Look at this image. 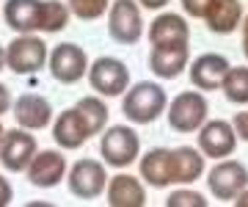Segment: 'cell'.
<instances>
[{
	"instance_id": "1",
	"label": "cell",
	"mask_w": 248,
	"mask_h": 207,
	"mask_svg": "<svg viewBox=\"0 0 248 207\" xmlns=\"http://www.w3.org/2000/svg\"><path fill=\"white\" fill-rule=\"evenodd\" d=\"M166 105H169V97H166L163 86L152 80H141L133 89L124 91L122 113L133 125H152L166 113Z\"/></svg>"
},
{
	"instance_id": "2",
	"label": "cell",
	"mask_w": 248,
	"mask_h": 207,
	"mask_svg": "<svg viewBox=\"0 0 248 207\" xmlns=\"http://www.w3.org/2000/svg\"><path fill=\"white\" fill-rule=\"evenodd\" d=\"M99 155L108 166L113 169H127L130 163L138 160L141 155V138L133 127L127 125H113L102 133V141H99Z\"/></svg>"
},
{
	"instance_id": "3",
	"label": "cell",
	"mask_w": 248,
	"mask_h": 207,
	"mask_svg": "<svg viewBox=\"0 0 248 207\" xmlns=\"http://www.w3.org/2000/svg\"><path fill=\"white\" fill-rule=\"evenodd\" d=\"M210 102L204 91H182L169 102V127L174 133H196L207 122Z\"/></svg>"
},
{
	"instance_id": "4",
	"label": "cell",
	"mask_w": 248,
	"mask_h": 207,
	"mask_svg": "<svg viewBox=\"0 0 248 207\" xmlns=\"http://www.w3.org/2000/svg\"><path fill=\"white\" fill-rule=\"evenodd\" d=\"M47 61H50L47 45L33 33H19L6 47V69H11L14 75H36Z\"/></svg>"
},
{
	"instance_id": "5",
	"label": "cell",
	"mask_w": 248,
	"mask_h": 207,
	"mask_svg": "<svg viewBox=\"0 0 248 207\" xmlns=\"http://www.w3.org/2000/svg\"><path fill=\"white\" fill-rule=\"evenodd\" d=\"M108 33L119 45H138L143 36V17L138 0H113L108 14Z\"/></svg>"
},
{
	"instance_id": "6",
	"label": "cell",
	"mask_w": 248,
	"mask_h": 207,
	"mask_svg": "<svg viewBox=\"0 0 248 207\" xmlns=\"http://www.w3.org/2000/svg\"><path fill=\"white\" fill-rule=\"evenodd\" d=\"M89 83L102 97H122L130 89V69L113 55H99L94 64H89Z\"/></svg>"
},
{
	"instance_id": "7",
	"label": "cell",
	"mask_w": 248,
	"mask_h": 207,
	"mask_svg": "<svg viewBox=\"0 0 248 207\" xmlns=\"http://www.w3.org/2000/svg\"><path fill=\"white\" fill-rule=\"evenodd\" d=\"M50 75L63 86L78 83L83 75H89V55L75 42H61L50 53Z\"/></svg>"
},
{
	"instance_id": "8",
	"label": "cell",
	"mask_w": 248,
	"mask_h": 207,
	"mask_svg": "<svg viewBox=\"0 0 248 207\" xmlns=\"http://www.w3.org/2000/svg\"><path fill=\"white\" fill-rule=\"evenodd\" d=\"M207 188L221 202H234L243 188H248V169L240 160H221L207 174Z\"/></svg>"
},
{
	"instance_id": "9",
	"label": "cell",
	"mask_w": 248,
	"mask_h": 207,
	"mask_svg": "<svg viewBox=\"0 0 248 207\" xmlns=\"http://www.w3.org/2000/svg\"><path fill=\"white\" fill-rule=\"evenodd\" d=\"M66 182H69L72 196L97 199V196H102V191H105L108 171H105V166L99 160H94V158H80V160L69 169Z\"/></svg>"
},
{
	"instance_id": "10",
	"label": "cell",
	"mask_w": 248,
	"mask_h": 207,
	"mask_svg": "<svg viewBox=\"0 0 248 207\" xmlns=\"http://www.w3.org/2000/svg\"><path fill=\"white\" fill-rule=\"evenodd\" d=\"M36 155V138L25 127L19 130H6L0 138V163L6 171H25Z\"/></svg>"
},
{
	"instance_id": "11",
	"label": "cell",
	"mask_w": 248,
	"mask_h": 207,
	"mask_svg": "<svg viewBox=\"0 0 248 207\" xmlns=\"http://www.w3.org/2000/svg\"><path fill=\"white\" fill-rule=\"evenodd\" d=\"M237 146V133L229 122L223 119H213V122H204L199 127V149L207 158H215V160H223L229 158Z\"/></svg>"
},
{
	"instance_id": "12",
	"label": "cell",
	"mask_w": 248,
	"mask_h": 207,
	"mask_svg": "<svg viewBox=\"0 0 248 207\" xmlns=\"http://www.w3.org/2000/svg\"><path fill=\"white\" fill-rule=\"evenodd\" d=\"M28 182L36 188H55L58 182L66 177V158L55 149H45V152H36L31 166L25 169Z\"/></svg>"
},
{
	"instance_id": "13",
	"label": "cell",
	"mask_w": 248,
	"mask_h": 207,
	"mask_svg": "<svg viewBox=\"0 0 248 207\" xmlns=\"http://www.w3.org/2000/svg\"><path fill=\"white\" fill-rule=\"evenodd\" d=\"M14 119H17L19 127L25 130H45L50 122H53V105L50 99L42 97V94H33V91H25L14 99Z\"/></svg>"
},
{
	"instance_id": "14",
	"label": "cell",
	"mask_w": 248,
	"mask_h": 207,
	"mask_svg": "<svg viewBox=\"0 0 248 207\" xmlns=\"http://www.w3.org/2000/svg\"><path fill=\"white\" fill-rule=\"evenodd\" d=\"M232 64L226 61V55L221 53H204L199 55L193 64H190V83H193V89L199 91H215L221 89L223 78L229 72Z\"/></svg>"
},
{
	"instance_id": "15",
	"label": "cell",
	"mask_w": 248,
	"mask_h": 207,
	"mask_svg": "<svg viewBox=\"0 0 248 207\" xmlns=\"http://www.w3.org/2000/svg\"><path fill=\"white\" fill-rule=\"evenodd\" d=\"M190 42V28L179 14H157L149 25V45L152 47H171L187 45Z\"/></svg>"
},
{
	"instance_id": "16",
	"label": "cell",
	"mask_w": 248,
	"mask_h": 207,
	"mask_svg": "<svg viewBox=\"0 0 248 207\" xmlns=\"http://www.w3.org/2000/svg\"><path fill=\"white\" fill-rule=\"evenodd\" d=\"M187 58H190V50L187 45H171V47H152L149 53V69L157 78H166V80H174L185 72Z\"/></svg>"
},
{
	"instance_id": "17",
	"label": "cell",
	"mask_w": 248,
	"mask_h": 207,
	"mask_svg": "<svg viewBox=\"0 0 248 207\" xmlns=\"http://www.w3.org/2000/svg\"><path fill=\"white\" fill-rule=\"evenodd\" d=\"M171 182H196L204 174V155L193 146H177L169 152Z\"/></svg>"
},
{
	"instance_id": "18",
	"label": "cell",
	"mask_w": 248,
	"mask_h": 207,
	"mask_svg": "<svg viewBox=\"0 0 248 207\" xmlns=\"http://www.w3.org/2000/svg\"><path fill=\"white\" fill-rule=\"evenodd\" d=\"M108 205L110 207H143L146 205V191L143 182L133 174H116L108 182Z\"/></svg>"
},
{
	"instance_id": "19",
	"label": "cell",
	"mask_w": 248,
	"mask_h": 207,
	"mask_svg": "<svg viewBox=\"0 0 248 207\" xmlns=\"http://www.w3.org/2000/svg\"><path fill=\"white\" fill-rule=\"evenodd\" d=\"M39 11H42V0H6V25L17 33H33L39 31Z\"/></svg>"
},
{
	"instance_id": "20",
	"label": "cell",
	"mask_w": 248,
	"mask_h": 207,
	"mask_svg": "<svg viewBox=\"0 0 248 207\" xmlns=\"http://www.w3.org/2000/svg\"><path fill=\"white\" fill-rule=\"evenodd\" d=\"M204 19H207V28L213 33L226 36L243 22V6H240V0H213Z\"/></svg>"
},
{
	"instance_id": "21",
	"label": "cell",
	"mask_w": 248,
	"mask_h": 207,
	"mask_svg": "<svg viewBox=\"0 0 248 207\" xmlns=\"http://www.w3.org/2000/svg\"><path fill=\"white\" fill-rule=\"evenodd\" d=\"M53 141L61 146V149H80V146L89 141V133H86V127H83V122H80L75 108L63 111L61 116L55 119Z\"/></svg>"
},
{
	"instance_id": "22",
	"label": "cell",
	"mask_w": 248,
	"mask_h": 207,
	"mask_svg": "<svg viewBox=\"0 0 248 207\" xmlns=\"http://www.w3.org/2000/svg\"><path fill=\"white\" fill-rule=\"evenodd\" d=\"M169 152L166 146H155L141 158V177L152 188H166L171 185V171H169Z\"/></svg>"
},
{
	"instance_id": "23",
	"label": "cell",
	"mask_w": 248,
	"mask_h": 207,
	"mask_svg": "<svg viewBox=\"0 0 248 207\" xmlns=\"http://www.w3.org/2000/svg\"><path fill=\"white\" fill-rule=\"evenodd\" d=\"M75 111H78V116H80V122H83V127H86L89 138L105 130V125H108V105L99 97H83L78 105H75Z\"/></svg>"
},
{
	"instance_id": "24",
	"label": "cell",
	"mask_w": 248,
	"mask_h": 207,
	"mask_svg": "<svg viewBox=\"0 0 248 207\" xmlns=\"http://www.w3.org/2000/svg\"><path fill=\"white\" fill-rule=\"evenodd\" d=\"M69 6L61 0H42V11H39V31L45 33H58L69 22Z\"/></svg>"
},
{
	"instance_id": "25",
	"label": "cell",
	"mask_w": 248,
	"mask_h": 207,
	"mask_svg": "<svg viewBox=\"0 0 248 207\" xmlns=\"http://www.w3.org/2000/svg\"><path fill=\"white\" fill-rule=\"evenodd\" d=\"M221 91L232 105H248V66H229Z\"/></svg>"
},
{
	"instance_id": "26",
	"label": "cell",
	"mask_w": 248,
	"mask_h": 207,
	"mask_svg": "<svg viewBox=\"0 0 248 207\" xmlns=\"http://www.w3.org/2000/svg\"><path fill=\"white\" fill-rule=\"evenodd\" d=\"M108 3H110V0H69L66 6H69V11L78 19L94 22V19H99L108 11Z\"/></svg>"
},
{
	"instance_id": "27",
	"label": "cell",
	"mask_w": 248,
	"mask_h": 207,
	"mask_svg": "<svg viewBox=\"0 0 248 207\" xmlns=\"http://www.w3.org/2000/svg\"><path fill=\"white\" fill-rule=\"evenodd\" d=\"M166 207H207V199L196 191H174L166 199Z\"/></svg>"
},
{
	"instance_id": "28",
	"label": "cell",
	"mask_w": 248,
	"mask_h": 207,
	"mask_svg": "<svg viewBox=\"0 0 248 207\" xmlns=\"http://www.w3.org/2000/svg\"><path fill=\"white\" fill-rule=\"evenodd\" d=\"M179 3H182L185 14H190V17H196V19H204V14H207V9H210L213 0H179Z\"/></svg>"
},
{
	"instance_id": "29",
	"label": "cell",
	"mask_w": 248,
	"mask_h": 207,
	"mask_svg": "<svg viewBox=\"0 0 248 207\" xmlns=\"http://www.w3.org/2000/svg\"><path fill=\"white\" fill-rule=\"evenodd\" d=\"M234 133H237V138H243V141H248V111H240L237 116H234Z\"/></svg>"
},
{
	"instance_id": "30",
	"label": "cell",
	"mask_w": 248,
	"mask_h": 207,
	"mask_svg": "<svg viewBox=\"0 0 248 207\" xmlns=\"http://www.w3.org/2000/svg\"><path fill=\"white\" fill-rule=\"evenodd\" d=\"M9 111H11V94H9V89L0 83V116L9 113Z\"/></svg>"
},
{
	"instance_id": "31",
	"label": "cell",
	"mask_w": 248,
	"mask_h": 207,
	"mask_svg": "<svg viewBox=\"0 0 248 207\" xmlns=\"http://www.w3.org/2000/svg\"><path fill=\"white\" fill-rule=\"evenodd\" d=\"M11 202V185L6 177H0V207H6Z\"/></svg>"
},
{
	"instance_id": "32",
	"label": "cell",
	"mask_w": 248,
	"mask_h": 207,
	"mask_svg": "<svg viewBox=\"0 0 248 207\" xmlns=\"http://www.w3.org/2000/svg\"><path fill=\"white\" fill-rule=\"evenodd\" d=\"M138 6H143V9H152V11H157V9H163V6H169V0H138Z\"/></svg>"
},
{
	"instance_id": "33",
	"label": "cell",
	"mask_w": 248,
	"mask_h": 207,
	"mask_svg": "<svg viewBox=\"0 0 248 207\" xmlns=\"http://www.w3.org/2000/svg\"><path fill=\"white\" fill-rule=\"evenodd\" d=\"M240 25H243V53H246V58H248V14L243 17Z\"/></svg>"
},
{
	"instance_id": "34",
	"label": "cell",
	"mask_w": 248,
	"mask_h": 207,
	"mask_svg": "<svg viewBox=\"0 0 248 207\" xmlns=\"http://www.w3.org/2000/svg\"><path fill=\"white\" fill-rule=\"evenodd\" d=\"M234 205H237V207H248V188H243V191L237 193V199H234Z\"/></svg>"
},
{
	"instance_id": "35",
	"label": "cell",
	"mask_w": 248,
	"mask_h": 207,
	"mask_svg": "<svg viewBox=\"0 0 248 207\" xmlns=\"http://www.w3.org/2000/svg\"><path fill=\"white\" fill-rule=\"evenodd\" d=\"M3 69H6V47L0 45V72H3Z\"/></svg>"
},
{
	"instance_id": "36",
	"label": "cell",
	"mask_w": 248,
	"mask_h": 207,
	"mask_svg": "<svg viewBox=\"0 0 248 207\" xmlns=\"http://www.w3.org/2000/svg\"><path fill=\"white\" fill-rule=\"evenodd\" d=\"M3 133H6V130H3V125H0V138H3Z\"/></svg>"
}]
</instances>
